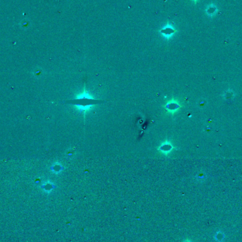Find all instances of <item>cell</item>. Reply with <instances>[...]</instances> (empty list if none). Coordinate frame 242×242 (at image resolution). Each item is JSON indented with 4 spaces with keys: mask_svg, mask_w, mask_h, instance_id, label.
Listing matches in <instances>:
<instances>
[{
    "mask_svg": "<svg viewBox=\"0 0 242 242\" xmlns=\"http://www.w3.org/2000/svg\"><path fill=\"white\" fill-rule=\"evenodd\" d=\"M185 242H190V241H185Z\"/></svg>",
    "mask_w": 242,
    "mask_h": 242,
    "instance_id": "obj_8",
    "label": "cell"
},
{
    "mask_svg": "<svg viewBox=\"0 0 242 242\" xmlns=\"http://www.w3.org/2000/svg\"><path fill=\"white\" fill-rule=\"evenodd\" d=\"M159 35L165 40H169L172 38L178 32V29L172 23H166L158 30Z\"/></svg>",
    "mask_w": 242,
    "mask_h": 242,
    "instance_id": "obj_2",
    "label": "cell"
},
{
    "mask_svg": "<svg viewBox=\"0 0 242 242\" xmlns=\"http://www.w3.org/2000/svg\"><path fill=\"white\" fill-rule=\"evenodd\" d=\"M181 108V105L175 99H171L164 105V108L168 113H174Z\"/></svg>",
    "mask_w": 242,
    "mask_h": 242,
    "instance_id": "obj_4",
    "label": "cell"
},
{
    "mask_svg": "<svg viewBox=\"0 0 242 242\" xmlns=\"http://www.w3.org/2000/svg\"><path fill=\"white\" fill-rule=\"evenodd\" d=\"M204 12L208 18L213 19L215 17H217V14H219V9L217 4L214 2H211L205 6Z\"/></svg>",
    "mask_w": 242,
    "mask_h": 242,
    "instance_id": "obj_3",
    "label": "cell"
},
{
    "mask_svg": "<svg viewBox=\"0 0 242 242\" xmlns=\"http://www.w3.org/2000/svg\"><path fill=\"white\" fill-rule=\"evenodd\" d=\"M225 234L221 231H218L214 235V239L217 242H223L225 239Z\"/></svg>",
    "mask_w": 242,
    "mask_h": 242,
    "instance_id": "obj_6",
    "label": "cell"
},
{
    "mask_svg": "<svg viewBox=\"0 0 242 242\" xmlns=\"http://www.w3.org/2000/svg\"><path fill=\"white\" fill-rule=\"evenodd\" d=\"M99 101L96 99L86 91V88L81 94H79L72 100V105L76 106L79 110L82 111L84 115L90 110L91 108L99 103Z\"/></svg>",
    "mask_w": 242,
    "mask_h": 242,
    "instance_id": "obj_1",
    "label": "cell"
},
{
    "mask_svg": "<svg viewBox=\"0 0 242 242\" xmlns=\"http://www.w3.org/2000/svg\"><path fill=\"white\" fill-rule=\"evenodd\" d=\"M190 1H192L194 4H197L198 2H199L200 0H190Z\"/></svg>",
    "mask_w": 242,
    "mask_h": 242,
    "instance_id": "obj_7",
    "label": "cell"
},
{
    "mask_svg": "<svg viewBox=\"0 0 242 242\" xmlns=\"http://www.w3.org/2000/svg\"><path fill=\"white\" fill-rule=\"evenodd\" d=\"M173 149H174V146L169 141H165L164 142L161 144L159 147H158L159 151L165 155L168 154L170 152H171Z\"/></svg>",
    "mask_w": 242,
    "mask_h": 242,
    "instance_id": "obj_5",
    "label": "cell"
}]
</instances>
